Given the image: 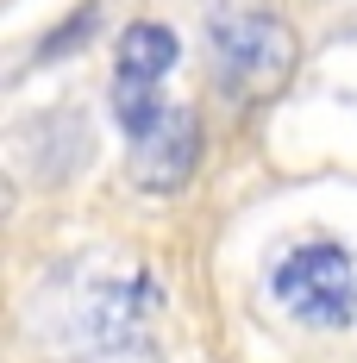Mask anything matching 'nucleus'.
Returning <instances> with one entry per match:
<instances>
[{
    "instance_id": "nucleus-1",
    "label": "nucleus",
    "mask_w": 357,
    "mask_h": 363,
    "mask_svg": "<svg viewBox=\"0 0 357 363\" xmlns=\"http://www.w3.org/2000/svg\"><path fill=\"white\" fill-rule=\"evenodd\" d=\"M270 294L288 320H301L314 332H339L357 320V257L332 238L288 245L270 269Z\"/></svg>"
},
{
    "instance_id": "nucleus-2",
    "label": "nucleus",
    "mask_w": 357,
    "mask_h": 363,
    "mask_svg": "<svg viewBox=\"0 0 357 363\" xmlns=\"http://www.w3.org/2000/svg\"><path fill=\"white\" fill-rule=\"evenodd\" d=\"M214 69L226 94H270L295 63V38L270 6H238V13H214Z\"/></svg>"
},
{
    "instance_id": "nucleus-3",
    "label": "nucleus",
    "mask_w": 357,
    "mask_h": 363,
    "mask_svg": "<svg viewBox=\"0 0 357 363\" xmlns=\"http://www.w3.org/2000/svg\"><path fill=\"white\" fill-rule=\"evenodd\" d=\"M182 44L163 19H138L119 32V50H113V119L126 125V138L150 132L163 119V75L176 69Z\"/></svg>"
},
{
    "instance_id": "nucleus-4",
    "label": "nucleus",
    "mask_w": 357,
    "mask_h": 363,
    "mask_svg": "<svg viewBox=\"0 0 357 363\" xmlns=\"http://www.w3.org/2000/svg\"><path fill=\"white\" fill-rule=\"evenodd\" d=\"M194 163H201V119L170 101L163 119L132 138V182L144 194H176L182 182L194 176Z\"/></svg>"
},
{
    "instance_id": "nucleus-5",
    "label": "nucleus",
    "mask_w": 357,
    "mask_h": 363,
    "mask_svg": "<svg viewBox=\"0 0 357 363\" xmlns=\"http://www.w3.org/2000/svg\"><path fill=\"white\" fill-rule=\"evenodd\" d=\"M157 307V289L144 282V276H126V282H107V289L88 294V307H82V332H88V345H138L144 332V313Z\"/></svg>"
},
{
    "instance_id": "nucleus-6",
    "label": "nucleus",
    "mask_w": 357,
    "mask_h": 363,
    "mask_svg": "<svg viewBox=\"0 0 357 363\" xmlns=\"http://www.w3.org/2000/svg\"><path fill=\"white\" fill-rule=\"evenodd\" d=\"M88 19H94V13H75V19H70L57 38H44V44H38V57H63L70 44H82V26H88Z\"/></svg>"
}]
</instances>
